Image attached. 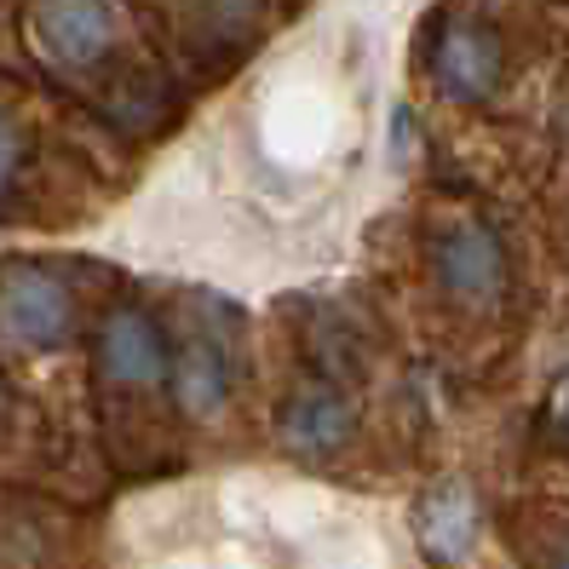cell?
Returning <instances> with one entry per match:
<instances>
[{"instance_id":"cell-1","label":"cell","mask_w":569,"mask_h":569,"mask_svg":"<svg viewBox=\"0 0 569 569\" xmlns=\"http://www.w3.org/2000/svg\"><path fill=\"white\" fill-rule=\"evenodd\" d=\"M0 333L23 351H58L76 333V299L52 271L18 264L0 277Z\"/></svg>"},{"instance_id":"cell-2","label":"cell","mask_w":569,"mask_h":569,"mask_svg":"<svg viewBox=\"0 0 569 569\" xmlns=\"http://www.w3.org/2000/svg\"><path fill=\"white\" fill-rule=\"evenodd\" d=\"M431 264H438L443 293L460 299V306H495L507 293V248L478 219L449 224L438 237V248H431Z\"/></svg>"},{"instance_id":"cell-3","label":"cell","mask_w":569,"mask_h":569,"mask_svg":"<svg viewBox=\"0 0 569 569\" xmlns=\"http://www.w3.org/2000/svg\"><path fill=\"white\" fill-rule=\"evenodd\" d=\"M500 70H507V52H500V36L489 23H472V18H455L438 47H431V81H438L449 98L460 104H478L500 87Z\"/></svg>"},{"instance_id":"cell-4","label":"cell","mask_w":569,"mask_h":569,"mask_svg":"<svg viewBox=\"0 0 569 569\" xmlns=\"http://www.w3.org/2000/svg\"><path fill=\"white\" fill-rule=\"evenodd\" d=\"M98 368H104V380L116 386H161L167 368H173V351H167L156 317L144 311H110L104 328H98Z\"/></svg>"},{"instance_id":"cell-5","label":"cell","mask_w":569,"mask_h":569,"mask_svg":"<svg viewBox=\"0 0 569 569\" xmlns=\"http://www.w3.org/2000/svg\"><path fill=\"white\" fill-rule=\"evenodd\" d=\"M478 523H483V512H478L472 483L449 478V483L420 495V507H415V541H420V552L431 563L460 569L466 558H472V547H478Z\"/></svg>"},{"instance_id":"cell-6","label":"cell","mask_w":569,"mask_h":569,"mask_svg":"<svg viewBox=\"0 0 569 569\" xmlns=\"http://www.w3.org/2000/svg\"><path fill=\"white\" fill-rule=\"evenodd\" d=\"M36 36L41 47L81 70V63H98L116 41V7L110 0H36Z\"/></svg>"},{"instance_id":"cell-7","label":"cell","mask_w":569,"mask_h":569,"mask_svg":"<svg viewBox=\"0 0 569 569\" xmlns=\"http://www.w3.org/2000/svg\"><path fill=\"white\" fill-rule=\"evenodd\" d=\"M351 426H357L351 403H346L340 391H328V386L293 391L288 403H282V420H277L282 443H288L293 455H333V449L351 438Z\"/></svg>"},{"instance_id":"cell-8","label":"cell","mask_w":569,"mask_h":569,"mask_svg":"<svg viewBox=\"0 0 569 569\" xmlns=\"http://www.w3.org/2000/svg\"><path fill=\"white\" fill-rule=\"evenodd\" d=\"M264 139H271V150L293 167H306L328 150L333 139V110L328 98L317 92H277L271 110H264Z\"/></svg>"},{"instance_id":"cell-9","label":"cell","mask_w":569,"mask_h":569,"mask_svg":"<svg viewBox=\"0 0 569 569\" xmlns=\"http://www.w3.org/2000/svg\"><path fill=\"white\" fill-rule=\"evenodd\" d=\"M167 375H173L179 409H184L190 420H208V415L224 409V397H230V351L213 340L208 328H196L190 340H184V351H179V362L167 368Z\"/></svg>"},{"instance_id":"cell-10","label":"cell","mask_w":569,"mask_h":569,"mask_svg":"<svg viewBox=\"0 0 569 569\" xmlns=\"http://www.w3.org/2000/svg\"><path fill=\"white\" fill-rule=\"evenodd\" d=\"M306 569H391V558L380 547V535L333 518L317 541H306Z\"/></svg>"},{"instance_id":"cell-11","label":"cell","mask_w":569,"mask_h":569,"mask_svg":"<svg viewBox=\"0 0 569 569\" xmlns=\"http://www.w3.org/2000/svg\"><path fill=\"white\" fill-rule=\"evenodd\" d=\"M18 167H23V127H18V116L0 110V196L12 190Z\"/></svg>"},{"instance_id":"cell-12","label":"cell","mask_w":569,"mask_h":569,"mask_svg":"<svg viewBox=\"0 0 569 569\" xmlns=\"http://www.w3.org/2000/svg\"><path fill=\"white\" fill-rule=\"evenodd\" d=\"M552 431H558V443L569 449V375H563L558 391H552Z\"/></svg>"},{"instance_id":"cell-13","label":"cell","mask_w":569,"mask_h":569,"mask_svg":"<svg viewBox=\"0 0 569 569\" xmlns=\"http://www.w3.org/2000/svg\"><path fill=\"white\" fill-rule=\"evenodd\" d=\"M156 569H208V563H202V558H161Z\"/></svg>"},{"instance_id":"cell-14","label":"cell","mask_w":569,"mask_h":569,"mask_svg":"<svg viewBox=\"0 0 569 569\" xmlns=\"http://www.w3.org/2000/svg\"><path fill=\"white\" fill-rule=\"evenodd\" d=\"M552 569H569V547H563V552H558V563H552Z\"/></svg>"}]
</instances>
